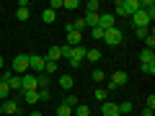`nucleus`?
Returning <instances> with one entry per match:
<instances>
[{"label":"nucleus","instance_id":"obj_17","mask_svg":"<svg viewBox=\"0 0 155 116\" xmlns=\"http://www.w3.org/2000/svg\"><path fill=\"white\" fill-rule=\"evenodd\" d=\"M60 88L67 93V90H72V88H75V80H72L70 75H62V77H60Z\"/></svg>","mask_w":155,"mask_h":116},{"label":"nucleus","instance_id":"obj_22","mask_svg":"<svg viewBox=\"0 0 155 116\" xmlns=\"http://www.w3.org/2000/svg\"><path fill=\"white\" fill-rule=\"evenodd\" d=\"M8 88L18 93V90H21V75H11V80H8Z\"/></svg>","mask_w":155,"mask_h":116},{"label":"nucleus","instance_id":"obj_37","mask_svg":"<svg viewBox=\"0 0 155 116\" xmlns=\"http://www.w3.org/2000/svg\"><path fill=\"white\" fill-rule=\"evenodd\" d=\"M49 98H52V93H49V90H39V101H44V103H47Z\"/></svg>","mask_w":155,"mask_h":116},{"label":"nucleus","instance_id":"obj_32","mask_svg":"<svg viewBox=\"0 0 155 116\" xmlns=\"http://www.w3.org/2000/svg\"><path fill=\"white\" fill-rule=\"evenodd\" d=\"M93 95H96V101H101V103H104V101L109 98V93H106L104 88H96V90H93Z\"/></svg>","mask_w":155,"mask_h":116},{"label":"nucleus","instance_id":"obj_24","mask_svg":"<svg viewBox=\"0 0 155 116\" xmlns=\"http://www.w3.org/2000/svg\"><path fill=\"white\" fill-rule=\"evenodd\" d=\"M72 114H75V116H91V106L80 103V106H75V108H72Z\"/></svg>","mask_w":155,"mask_h":116},{"label":"nucleus","instance_id":"obj_9","mask_svg":"<svg viewBox=\"0 0 155 116\" xmlns=\"http://www.w3.org/2000/svg\"><path fill=\"white\" fill-rule=\"evenodd\" d=\"M101 114L104 116H122L119 114V106L111 103V101H104V103H101Z\"/></svg>","mask_w":155,"mask_h":116},{"label":"nucleus","instance_id":"obj_20","mask_svg":"<svg viewBox=\"0 0 155 116\" xmlns=\"http://www.w3.org/2000/svg\"><path fill=\"white\" fill-rule=\"evenodd\" d=\"M11 93H13V90L8 88V83H5V80H0V103L11 98Z\"/></svg>","mask_w":155,"mask_h":116},{"label":"nucleus","instance_id":"obj_34","mask_svg":"<svg viewBox=\"0 0 155 116\" xmlns=\"http://www.w3.org/2000/svg\"><path fill=\"white\" fill-rule=\"evenodd\" d=\"M91 77H93L96 83H101V80H106V72L104 70H93V72H91Z\"/></svg>","mask_w":155,"mask_h":116},{"label":"nucleus","instance_id":"obj_27","mask_svg":"<svg viewBox=\"0 0 155 116\" xmlns=\"http://www.w3.org/2000/svg\"><path fill=\"white\" fill-rule=\"evenodd\" d=\"M85 13H101V3H98V0H88Z\"/></svg>","mask_w":155,"mask_h":116},{"label":"nucleus","instance_id":"obj_39","mask_svg":"<svg viewBox=\"0 0 155 116\" xmlns=\"http://www.w3.org/2000/svg\"><path fill=\"white\" fill-rule=\"evenodd\" d=\"M145 108H155V95H153V93L147 95V106H145Z\"/></svg>","mask_w":155,"mask_h":116},{"label":"nucleus","instance_id":"obj_40","mask_svg":"<svg viewBox=\"0 0 155 116\" xmlns=\"http://www.w3.org/2000/svg\"><path fill=\"white\" fill-rule=\"evenodd\" d=\"M67 65H70V67H80L83 62H80V60H72V57H70V60H67Z\"/></svg>","mask_w":155,"mask_h":116},{"label":"nucleus","instance_id":"obj_43","mask_svg":"<svg viewBox=\"0 0 155 116\" xmlns=\"http://www.w3.org/2000/svg\"><path fill=\"white\" fill-rule=\"evenodd\" d=\"M28 116H41V111H31V114H28Z\"/></svg>","mask_w":155,"mask_h":116},{"label":"nucleus","instance_id":"obj_5","mask_svg":"<svg viewBox=\"0 0 155 116\" xmlns=\"http://www.w3.org/2000/svg\"><path fill=\"white\" fill-rule=\"evenodd\" d=\"M132 26H134V28H150L147 13H145V11H137V13L132 16Z\"/></svg>","mask_w":155,"mask_h":116},{"label":"nucleus","instance_id":"obj_10","mask_svg":"<svg viewBox=\"0 0 155 116\" xmlns=\"http://www.w3.org/2000/svg\"><path fill=\"white\" fill-rule=\"evenodd\" d=\"M28 67L31 70H36V75L41 70H44V57H39V54H28Z\"/></svg>","mask_w":155,"mask_h":116},{"label":"nucleus","instance_id":"obj_16","mask_svg":"<svg viewBox=\"0 0 155 116\" xmlns=\"http://www.w3.org/2000/svg\"><path fill=\"white\" fill-rule=\"evenodd\" d=\"M36 90H49V77H47L44 72L36 75Z\"/></svg>","mask_w":155,"mask_h":116},{"label":"nucleus","instance_id":"obj_13","mask_svg":"<svg viewBox=\"0 0 155 116\" xmlns=\"http://www.w3.org/2000/svg\"><path fill=\"white\" fill-rule=\"evenodd\" d=\"M47 62H60L62 60V52H60V47H49L47 49V57H44Z\"/></svg>","mask_w":155,"mask_h":116},{"label":"nucleus","instance_id":"obj_38","mask_svg":"<svg viewBox=\"0 0 155 116\" xmlns=\"http://www.w3.org/2000/svg\"><path fill=\"white\" fill-rule=\"evenodd\" d=\"M47 8H52V11L57 13V8H62V0H49V5H47Z\"/></svg>","mask_w":155,"mask_h":116},{"label":"nucleus","instance_id":"obj_29","mask_svg":"<svg viewBox=\"0 0 155 116\" xmlns=\"http://www.w3.org/2000/svg\"><path fill=\"white\" fill-rule=\"evenodd\" d=\"M85 60H88V62H98V60H101V49H88Z\"/></svg>","mask_w":155,"mask_h":116},{"label":"nucleus","instance_id":"obj_21","mask_svg":"<svg viewBox=\"0 0 155 116\" xmlns=\"http://www.w3.org/2000/svg\"><path fill=\"white\" fill-rule=\"evenodd\" d=\"M16 18L18 21H28L31 18V8H16Z\"/></svg>","mask_w":155,"mask_h":116},{"label":"nucleus","instance_id":"obj_31","mask_svg":"<svg viewBox=\"0 0 155 116\" xmlns=\"http://www.w3.org/2000/svg\"><path fill=\"white\" fill-rule=\"evenodd\" d=\"M140 70H142L145 75H150V77H153V75H155V62H150V65H140Z\"/></svg>","mask_w":155,"mask_h":116},{"label":"nucleus","instance_id":"obj_1","mask_svg":"<svg viewBox=\"0 0 155 116\" xmlns=\"http://www.w3.org/2000/svg\"><path fill=\"white\" fill-rule=\"evenodd\" d=\"M114 8H116L114 16H127V18H132L134 13L140 11V0H119Z\"/></svg>","mask_w":155,"mask_h":116},{"label":"nucleus","instance_id":"obj_44","mask_svg":"<svg viewBox=\"0 0 155 116\" xmlns=\"http://www.w3.org/2000/svg\"><path fill=\"white\" fill-rule=\"evenodd\" d=\"M0 116H3V103H0Z\"/></svg>","mask_w":155,"mask_h":116},{"label":"nucleus","instance_id":"obj_18","mask_svg":"<svg viewBox=\"0 0 155 116\" xmlns=\"http://www.w3.org/2000/svg\"><path fill=\"white\" fill-rule=\"evenodd\" d=\"M83 21H85V26H88V28H96V26H98V13H85Z\"/></svg>","mask_w":155,"mask_h":116},{"label":"nucleus","instance_id":"obj_19","mask_svg":"<svg viewBox=\"0 0 155 116\" xmlns=\"http://www.w3.org/2000/svg\"><path fill=\"white\" fill-rule=\"evenodd\" d=\"M41 21H44V23H54L57 21V13L52 11V8H44V11H41Z\"/></svg>","mask_w":155,"mask_h":116},{"label":"nucleus","instance_id":"obj_25","mask_svg":"<svg viewBox=\"0 0 155 116\" xmlns=\"http://www.w3.org/2000/svg\"><path fill=\"white\" fill-rule=\"evenodd\" d=\"M54 116H72V108H70V106H65V103H60L54 108Z\"/></svg>","mask_w":155,"mask_h":116},{"label":"nucleus","instance_id":"obj_8","mask_svg":"<svg viewBox=\"0 0 155 116\" xmlns=\"http://www.w3.org/2000/svg\"><path fill=\"white\" fill-rule=\"evenodd\" d=\"M65 34H67V44H65V47L75 49V47L83 44V34H78V31H65Z\"/></svg>","mask_w":155,"mask_h":116},{"label":"nucleus","instance_id":"obj_12","mask_svg":"<svg viewBox=\"0 0 155 116\" xmlns=\"http://www.w3.org/2000/svg\"><path fill=\"white\" fill-rule=\"evenodd\" d=\"M3 114H18V101L16 98H8V101H3Z\"/></svg>","mask_w":155,"mask_h":116},{"label":"nucleus","instance_id":"obj_23","mask_svg":"<svg viewBox=\"0 0 155 116\" xmlns=\"http://www.w3.org/2000/svg\"><path fill=\"white\" fill-rule=\"evenodd\" d=\"M62 103H65V106H70V108H75V106H80V101H78V95H75V93H67Z\"/></svg>","mask_w":155,"mask_h":116},{"label":"nucleus","instance_id":"obj_28","mask_svg":"<svg viewBox=\"0 0 155 116\" xmlns=\"http://www.w3.org/2000/svg\"><path fill=\"white\" fill-rule=\"evenodd\" d=\"M62 8H67V11H78V8H80V0H62Z\"/></svg>","mask_w":155,"mask_h":116},{"label":"nucleus","instance_id":"obj_33","mask_svg":"<svg viewBox=\"0 0 155 116\" xmlns=\"http://www.w3.org/2000/svg\"><path fill=\"white\" fill-rule=\"evenodd\" d=\"M145 49H153L155 52V36H153V31H150L147 39H145Z\"/></svg>","mask_w":155,"mask_h":116},{"label":"nucleus","instance_id":"obj_26","mask_svg":"<svg viewBox=\"0 0 155 116\" xmlns=\"http://www.w3.org/2000/svg\"><path fill=\"white\" fill-rule=\"evenodd\" d=\"M116 106H119V114H132V111H134L132 101H122V103H116Z\"/></svg>","mask_w":155,"mask_h":116},{"label":"nucleus","instance_id":"obj_15","mask_svg":"<svg viewBox=\"0 0 155 116\" xmlns=\"http://www.w3.org/2000/svg\"><path fill=\"white\" fill-rule=\"evenodd\" d=\"M150 62H155V52L153 49H142L140 52V65H150Z\"/></svg>","mask_w":155,"mask_h":116},{"label":"nucleus","instance_id":"obj_14","mask_svg":"<svg viewBox=\"0 0 155 116\" xmlns=\"http://www.w3.org/2000/svg\"><path fill=\"white\" fill-rule=\"evenodd\" d=\"M85 54H88V47L85 44H80V47H75V49H72V60H80V62H85Z\"/></svg>","mask_w":155,"mask_h":116},{"label":"nucleus","instance_id":"obj_30","mask_svg":"<svg viewBox=\"0 0 155 116\" xmlns=\"http://www.w3.org/2000/svg\"><path fill=\"white\" fill-rule=\"evenodd\" d=\"M41 72H44V75H52V72H57V62H47V60H44V70H41Z\"/></svg>","mask_w":155,"mask_h":116},{"label":"nucleus","instance_id":"obj_2","mask_svg":"<svg viewBox=\"0 0 155 116\" xmlns=\"http://www.w3.org/2000/svg\"><path fill=\"white\" fill-rule=\"evenodd\" d=\"M11 70H13V75H26V72L31 70V67H28V54H16Z\"/></svg>","mask_w":155,"mask_h":116},{"label":"nucleus","instance_id":"obj_7","mask_svg":"<svg viewBox=\"0 0 155 116\" xmlns=\"http://www.w3.org/2000/svg\"><path fill=\"white\" fill-rule=\"evenodd\" d=\"M111 83L116 85V88H124V85L129 83V75L124 70H114V75H111Z\"/></svg>","mask_w":155,"mask_h":116},{"label":"nucleus","instance_id":"obj_35","mask_svg":"<svg viewBox=\"0 0 155 116\" xmlns=\"http://www.w3.org/2000/svg\"><path fill=\"white\" fill-rule=\"evenodd\" d=\"M134 34H137V39H147V34H150V28H134Z\"/></svg>","mask_w":155,"mask_h":116},{"label":"nucleus","instance_id":"obj_4","mask_svg":"<svg viewBox=\"0 0 155 116\" xmlns=\"http://www.w3.org/2000/svg\"><path fill=\"white\" fill-rule=\"evenodd\" d=\"M114 23H116V16H114L111 11H106V13H98V28L109 31V28H114Z\"/></svg>","mask_w":155,"mask_h":116},{"label":"nucleus","instance_id":"obj_6","mask_svg":"<svg viewBox=\"0 0 155 116\" xmlns=\"http://www.w3.org/2000/svg\"><path fill=\"white\" fill-rule=\"evenodd\" d=\"M21 90H36V75L34 72L21 75Z\"/></svg>","mask_w":155,"mask_h":116},{"label":"nucleus","instance_id":"obj_45","mask_svg":"<svg viewBox=\"0 0 155 116\" xmlns=\"http://www.w3.org/2000/svg\"><path fill=\"white\" fill-rule=\"evenodd\" d=\"M0 80H3V72H0Z\"/></svg>","mask_w":155,"mask_h":116},{"label":"nucleus","instance_id":"obj_3","mask_svg":"<svg viewBox=\"0 0 155 116\" xmlns=\"http://www.w3.org/2000/svg\"><path fill=\"white\" fill-rule=\"evenodd\" d=\"M101 41H106V44L109 47H119L124 41V34H122V28H109V31H104V39H101Z\"/></svg>","mask_w":155,"mask_h":116},{"label":"nucleus","instance_id":"obj_36","mask_svg":"<svg viewBox=\"0 0 155 116\" xmlns=\"http://www.w3.org/2000/svg\"><path fill=\"white\" fill-rule=\"evenodd\" d=\"M91 36H93V39H104V28H98V26L91 28Z\"/></svg>","mask_w":155,"mask_h":116},{"label":"nucleus","instance_id":"obj_41","mask_svg":"<svg viewBox=\"0 0 155 116\" xmlns=\"http://www.w3.org/2000/svg\"><path fill=\"white\" fill-rule=\"evenodd\" d=\"M142 116H155V111H153V108H145V111H142Z\"/></svg>","mask_w":155,"mask_h":116},{"label":"nucleus","instance_id":"obj_11","mask_svg":"<svg viewBox=\"0 0 155 116\" xmlns=\"http://www.w3.org/2000/svg\"><path fill=\"white\" fill-rule=\"evenodd\" d=\"M140 11H145L147 18L153 21V18H155V3H153V0H140Z\"/></svg>","mask_w":155,"mask_h":116},{"label":"nucleus","instance_id":"obj_42","mask_svg":"<svg viewBox=\"0 0 155 116\" xmlns=\"http://www.w3.org/2000/svg\"><path fill=\"white\" fill-rule=\"evenodd\" d=\"M3 67H5V60H3V57H0V72H3Z\"/></svg>","mask_w":155,"mask_h":116}]
</instances>
